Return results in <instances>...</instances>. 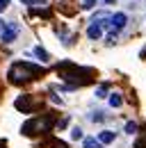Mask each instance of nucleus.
<instances>
[{
    "label": "nucleus",
    "instance_id": "f257e3e1",
    "mask_svg": "<svg viewBox=\"0 0 146 148\" xmlns=\"http://www.w3.org/2000/svg\"><path fill=\"white\" fill-rule=\"evenodd\" d=\"M57 71H59V77L69 84V89L73 87H82V84H89L94 80L96 71L94 69H87V66H75L71 62H59L57 64Z\"/></svg>",
    "mask_w": 146,
    "mask_h": 148
},
{
    "label": "nucleus",
    "instance_id": "f03ea898",
    "mask_svg": "<svg viewBox=\"0 0 146 148\" xmlns=\"http://www.w3.org/2000/svg\"><path fill=\"white\" fill-rule=\"evenodd\" d=\"M46 73L41 66H36V64H30V62H16V64H12L9 66V82L12 84H16V87H23V84H28V82H32V80H39L41 75Z\"/></svg>",
    "mask_w": 146,
    "mask_h": 148
},
{
    "label": "nucleus",
    "instance_id": "7ed1b4c3",
    "mask_svg": "<svg viewBox=\"0 0 146 148\" xmlns=\"http://www.w3.org/2000/svg\"><path fill=\"white\" fill-rule=\"evenodd\" d=\"M53 125H55L53 112H50V114H39V116L28 119V121L23 123L21 132H23L25 137H36V134H46V132H50V130H53Z\"/></svg>",
    "mask_w": 146,
    "mask_h": 148
},
{
    "label": "nucleus",
    "instance_id": "20e7f679",
    "mask_svg": "<svg viewBox=\"0 0 146 148\" xmlns=\"http://www.w3.org/2000/svg\"><path fill=\"white\" fill-rule=\"evenodd\" d=\"M14 107H16L18 112H23V114H32V110H39L41 107V100H34L32 96H18L16 103H14Z\"/></svg>",
    "mask_w": 146,
    "mask_h": 148
},
{
    "label": "nucleus",
    "instance_id": "39448f33",
    "mask_svg": "<svg viewBox=\"0 0 146 148\" xmlns=\"http://www.w3.org/2000/svg\"><path fill=\"white\" fill-rule=\"evenodd\" d=\"M18 32H21V25L18 23H5V30H2V34H0V41L2 43H12L14 39L18 37Z\"/></svg>",
    "mask_w": 146,
    "mask_h": 148
},
{
    "label": "nucleus",
    "instance_id": "423d86ee",
    "mask_svg": "<svg viewBox=\"0 0 146 148\" xmlns=\"http://www.w3.org/2000/svg\"><path fill=\"white\" fill-rule=\"evenodd\" d=\"M126 23H128V16L123 14V12H119V14L110 16V27H112V37H110V41H114V32H119Z\"/></svg>",
    "mask_w": 146,
    "mask_h": 148
},
{
    "label": "nucleus",
    "instance_id": "0eeeda50",
    "mask_svg": "<svg viewBox=\"0 0 146 148\" xmlns=\"http://www.w3.org/2000/svg\"><path fill=\"white\" fill-rule=\"evenodd\" d=\"M101 34H103V27L96 25V23H91L89 30H87V37H89V39H101Z\"/></svg>",
    "mask_w": 146,
    "mask_h": 148
},
{
    "label": "nucleus",
    "instance_id": "6e6552de",
    "mask_svg": "<svg viewBox=\"0 0 146 148\" xmlns=\"http://www.w3.org/2000/svg\"><path fill=\"white\" fill-rule=\"evenodd\" d=\"M98 141H101V144H112V141H114V132H110V130H103V132L98 134Z\"/></svg>",
    "mask_w": 146,
    "mask_h": 148
},
{
    "label": "nucleus",
    "instance_id": "1a4fd4ad",
    "mask_svg": "<svg viewBox=\"0 0 146 148\" xmlns=\"http://www.w3.org/2000/svg\"><path fill=\"white\" fill-rule=\"evenodd\" d=\"M121 103H123L121 93H110V105L112 107H121Z\"/></svg>",
    "mask_w": 146,
    "mask_h": 148
},
{
    "label": "nucleus",
    "instance_id": "9d476101",
    "mask_svg": "<svg viewBox=\"0 0 146 148\" xmlns=\"http://www.w3.org/2000/svg\"><path fill=\"white\" fill-rule=\"evenodd\" d=\"M82 146H85V148H103V144L96 141V139H91V137H87V139L82 141Z\"/></svg>",
    "mask_w": 146,
    "mask_h": 148
},
{
    "label": "nucleus",
    "instance_id": "9b49d317",
    "mask_svg": "<svg viewBox=\"0 0 146 148\" xmlns=\"http://www.w3.org/2000/svg\"><path fill=\"white\" fill-rule=\"evenodd\" d=\"M25 5H32V9H36V7H46L50 0H23Z\"/></svg>",
    "mask_w": 146,
    "mask_h": 148
},
{
    "label": "nucleus",
    "instance_id": "f8f14e48",
    "mask_svg": "<svg viewBox=\"0 0 146 148\" xmlns=\"http://www.w3.org/2000/svg\"><path fill=\"white\" fill-rule=\"evenodd\" d=\"M34 55L39 57L41 62H48V59H50V55H48V53H46L43 48H39V46H36V48H34Z\"/></svg>",
    "mask_w": 146,
    "mask_h": 148
},
{
    "label": "nucleus",
    "instance_id": "ddd939ff",
    "mask_svg": "<svg viewBox=\"0 0 146 148\" xmlns=\"http://www.w3.org/2000/svg\"><path fill=\"white\" fill-rule=\"evenodd\" d=\"M135 148H146V130L142 132V137L135 141Z\"/></svg>",
    "mask_w": 146,
    "mask_h": 148
},
{
    "label": "nucleus",
    "instance_id": "4468645a",
    "mask_svg": "<svg viewBox=\"0 0 146 148\" xmlns=\"http://www.w3.org/2000/svg\"><path fill=\"white\" fill-rule=\"evenodd\" d=\"M107 84H101V87H98V89H96V96H98V98H105V96H107Z\"/></svg>",
    "mask_w": 146,
    "mask_h": 148
},
{
    "label": "nucleus",
    "instance_id": "2eb2a0df",
    "mask_svg": "<svg viewBox=\"0 0 146 148\" xmlns=\"http://www.w3.org/2000/svg\"><path fill=\"white\" fill-rule=\"evenodd\" d=\"M126 132H128V134L137 132V123H132V121H130V123H126Z\"/></svg>",
    "mask_w": 146,
    "mask_h": 148
},
{
    "label": "nucleus",
    "instance_id": "dca6fc26",
    "mask_svg": "<svg viewBox=\"0 0 146 148\" xmlns=\"http://www.w3.org/2000/svg\"><path fill=\"white\" fill-rule=\"evenodd\" d=\"M96 5V0H82V9H91Z\"/></svg>",
    "mask_w": 146,
    "mask_h": 148
},
{
    "label": "nucleus",
    "instance_id": "f3484780",
    "mask_svg": "<svg viewBox=\"0 0 146 148\" xmlns=\"http://www.w3.org/2000/svg\"><path fill=\"white\" fill-rule=\"evenodd\" d=\"M71 137H73V139H82V130H80V128H73Z\"/></svg>",
    "mask_w": 146,
    "mask_h": 148
},
{
    "label": "nucleus",
    "instance_id": "a211bd4d",
    "mask_svg": "<svg viewBox=\"0 0 146 148\" xmlns=\"http://www.w3.org/2000/svg\"><path fill=\"white\" fill-rule=\"evenodd\" d=\"M91 121H103V112H94L91 114Z\"/></svg>",
    "mask_w": 146,
    "mask_h": 148
},
{
    "label": "nucleus",
    "instance_id": "6ab92c4d",
    "mask_svg": "<svg viewBox=\"0 0 146 148\" xmlns=\"http://www.w3.org/2000/svg\"><path fill=\"white\" fill-rule=\"evenodd\" d=\"M7 5H9V0H0V12H5V9H7Z\"/></svg>",
    "mask_w": 146,
    "mask_h": 148
},
{
    "label": "nucleus",
    "instance_id": "aec40b11",
    "mask_svg": "<svg viewBox=\"0 0 146 148\" xmlns=\"http://www.w3.org/2000/svg\"><path fill=\"white\" fill-rule=\"evenodd\" d=\"M0 148H7V141H5V139H0Z\"/></svg>",
    "mask_w": 146,
    "mask_h": 148
},
{
    "label": "nucleus",
    "instance_id": "412c9836",
    "mask_svg": "<svg viewBox=\"0 0 146 148\" xmlns=\"http://www.w3.org/2000/svg\"><path fill=\"white\" fill-rule=\"evenodd\" d=\"M2 30H5V21H0V34H2Z\"/></svg>",
    "mask_w": 146,
    "mask_h": 148
},
{
    "label": "nucleus",
    "instance_id": "4be33fe9",
    "mask_svg": "<svg viewBox=\"0 0 146 148\" xmlns=\"http://www.w3.org/2000/svg\"><path fill=\"white\" fill-rule=\"evenodd\" d=\"M103 2H114V0H103Z\"/></svg>",
    "mask_w": 146,
    "mask_h": 148
},
{
    "label": "nucleus",
    "instance_id": "5701e85b",
    "mask_svg": "<svg viewBox=\"0 0 146 148\" xmlns=\"http://www.w3.org/2000/svg\"><path fill=\"white\" fill-rule=\"evenodd\" d=\"M59 148H66V144H64V146H59Z\"/></svg>",
    "mask_w": 146,
    "mask_h": 148
}]
</instances>
